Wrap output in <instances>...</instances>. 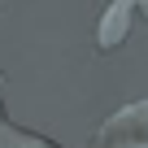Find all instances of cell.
<instances>
[{"label":"cell","mask_w":148,"mask_h":148,"mask_svg":"<svg viewBox=\"0 0 148 148\" xmlns=\"http://www.w3.org/2000/svg\"><path fill=\"white\" fill-rule=\"evenodd\" d=\"M0 92H5V74H0ZM0 148H57L52 139L35 135V131H22L5 118V109H0Z\"/></svg>","instance_id":"3957f363"},{"label":"cell","mask_w":148,"mask_h":148,"mask_svg":"<svg viewBox=\"0 0 148 148\" xmlns=\"http://www.w3.org/2000/svg\"><path fill=\"white\" fill-rule=\"evenodd\" d=\"M87 148H148V100H135L118 109Z\"/></svg>","instance_id":"6da1fadb"},{"label":"cell","mask_w":148,"mask_h":148,"mask_svg":"<svg viewBox=\"0 0 148 148\" xmlns=\"http://www.w3.org/2000/svg\"><path fill=\"white\" fill-rule=\"evenodd\" d=\"M100 22H96V48L113 52L135 22H148V0H100Z\"/></svg>","instance_id":"7a4b0ae2"}]
</instances>
